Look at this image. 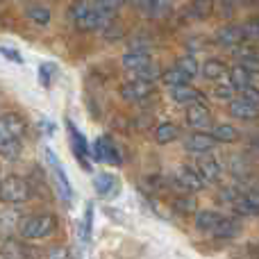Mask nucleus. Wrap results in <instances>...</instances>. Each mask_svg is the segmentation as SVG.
Returning <instances> with one entry per match:
<instances>
[{"mask_svg": "<svg viewBox=\"0 0 259 259\" xmlns=\"http://www.w3.org/2000/svg\"><path fill=\"white\" fill-rule=\"evenodd\" d=\"M112 9L98 5L96 0H77L75 5L71 7V18L75 23L77 30L84 32H94V30H105V27L112 25L114 21Z\"/></svg>", "mask_w": 259, "mask_h": 259, "instance_id": "nucleus-1", "label": "nucleus"}, {"mask_svg": "<svg viewBox=\"0 0 259 259\" xmlns=\"http://www.w3.org/2000/svg\"><path fill=\"white\" fill-rule=\"evenodd\" d=\"M55 232H57V219L53 214H30L23 216L21 223H18V234L27 241L48 239Z\"/></svg>", "mask_w": 259, "mask_h": 259, "instance_id": "nucleus-2", "label": "nucleus"}, {"mask_svg": "<svg viewBox=\"0 0 259 259\" xmlns=\"http://www.w3.org/2000/svg\"><path fill=\"white\" fill-rule=\"evenodd\" d=\"M32 187L25 178L21 175H7L0 180V200L9 202V205H21V202L30 200Z\"/></svg>", "mask_w": 259, "mask_h": 259, "instance_id": "nucleus-3", "label": "nucleus"}, {"mask_svg": "<svg viewBox=\"0 0 259 259\" xmlns=\"http://www.w3.org/2000/svg\"><path fill=\"white\" fill-rule=\"evenodd\" d=\"M123 66H125L127 71L137 73V77H141V80L152 82V77L157 75L155 66H152V59L146 50H132V53L123 55Z\"/></svg>", "mask_w": 259, "mask_h": 259, "instance_id": "nucleus-4", "label": "nucleus"}, {"mask_svg": "<svg viewBox=\"0 0 259 259\" xmlns=\"http://www.w3.org/2000/svg\"><path fill=\"white\" fill-rule=\"evenodd\" d=\"M23 132H25V121H23V116H18V114H14V112L0 116V148H3L5 143L14 141V139H21Z\"/></svg>", "mask_w": 259, "mask_h": 259, "instance_id": "nucleus-5", "label": "nucleus"}, {"mask_svg": "<svg viewBox=\"0 0 259 259\" xmlns=\"http://www.w3.org/2000/svg\"><path fill=\"white\" fill-rule=\"evenodd\" d=\"M155 87H152L150 80H141V77H134V80L125 82L121 87V96L125 100H132V103H141V100L150 98Z\"/></svg>", "mask_w": 259, "mask_h": 259, "instance_id": "nucleus-6", "label": "nucleus"}, {"mask_svg": "<svg viewBox=\"0 0 259 259\" xmlns=\"http://www.w3.org/2000/svg\"><path fill=\"white\" fill-rule=\"evenodd\" d=\"M46 159H48V166L55 175V182H57V189H59V193H62V198L66 202H71L73 200V189H71V184H68V178H66V173H64L62 164L57 161V155H55L50 148H46Z\"/></svg>", "mask_w": 259, "mask_h": 259, "instance_id": "nucleus-7", "label": "nucleus"}, {"mask_svg": "<svg viewBox=\"0 0 259 259\" xmlns=\"http://www.w3.org/2000/svg\"><path fill=\"white\" fill-rule=\"evenodd\" d=\"M175 182L180 184L187 191H202L207 187V180L202 178V173L193 166H182V168L175 173Z\"/></svg>", "mask_w": 259, "mask_h": 259, "instance_id": "nucleus-8", "label": "nucleus"}, {"mask_svg": "<svg viewBox=\"0 0 259 259\" xmlns=\"http://www.w3.org/2000/svg\"><path fill=\"white\" fill-rule=\"evenodd\" d=\"M94 155H96V159L103 161V164L121 166V155H118L116 146L112 143V139H109V137H100L98 141H96V146H94Z\"/></svg>", "mask_w": 259, "mask_h": 259, "instance_id": "nucleus-9", "label": "nucleus"}, {"mask_svg": "<svg viewBox=\"0 0 259 259\" xmlns=\"http://www.w3.org/2000/svg\"><path fill=\"white\" fill-rule=\"evenodd\" d=\"M228 109L234 118H239V121H250V118L259 116V105L252 103V100H248V98H241V96L230 100Z\"/></svg>", "mask_w": 259, "mask_h": 259, "instance_id": "nucleus-10", "label": "nucleus"}, {"mask_svg": "<svg viewBox=\"0 0 259 259\" xmlns=\"http://www.w3.org/2000/svg\"><path fill=\"white\" fill-rule=\"evenodd\" d=\"M66 127H68V134H71L73 152H75V157L80 159V164L89 168V161H87L89 159V143H87V137L73 125V121H66Z\"/></svg>", "mask_w": 259, "mask_h": 259, "instance_id": "nucleus-11", "label": "nucleus"}, {"mask_svg": "<svg viewBox=\"0 0 259 259\" xmlns=\"http://www.w3.org/2000/svg\"><path fill=\"white\" fill-rule=\"evenodd\" d=\"M216 143L219 141H216L211 134L196 132V134H191V137H187V141H184V150L191 152V155H205V152H209Z\"/></svg>", "mask_w": 259, "mask_h": 259, "instance_id": "nucleus-12", "label": "nucleus"}, {"mask_svg": "<svg viewBox=\"0 0 259 259\" xmlns=\"http://www.w3.org/2000/svg\"><path fill=\"white\" fill-rule=\"evenodd\" d=\"M184 118H187V123L191 127H207V125H211V114H209V109L200 103V100L189 103L187 112H184Z\"/></svg>", "mask_w": 259, "mask_h": 259, "instance_id": "nucleus-13", "label": "nucleus"}, {"mask_svg": "<svg viewBox=\"0 0 259 259\" xmlns=\"http://www.w3.org/2000/svg\"><path fill=\"white\" fill-rule=\"evenodd\" d=\"M239 232H241V221L223 216V219L214 225V230H211L209 234L216 239H234V237H239Z\"/></svg>", "mask_w": 259, "mask_h": 259, "instance_id": "nucleus-14", "label": "nucleus"}, {"mask_svg": "<svg viewBox=\"0 0 259 259\" xmlns=\"http://www.w3.org/2000/svg\"><path fill=\"white\" fill-rule=\"evenodd\" d=\"M216 41L221 46H239L246 41V30H243V25H225L223 30H219Z\"/></svg>", "mask_w": 259, "mask_h": 259, "instance_id": "nucleus-15", "label": "nucleus"}, {"mask_svg": "<svg viewBox=\"0 0 259 259\" xmlns=\"http://www.w3.org/2000/svg\"><path fill=\"white\" fill-rule=\"evenodd\" d=\"M202 75L209 82H225L230 75V68L221 59H207L205 66H202Z\"/></svg>", "mask_w": 259, "mask_h": 259, "instance_id": "nucleus-16", "label": "nucleus"}, {"mask_svg": "<svg viewBox=\"0 0 259 259\" xmlns=\"http://www.w3.org/2000/svg\"><path fill=\"white\" fill-rule=\"evenodd\" d=\"M94 187H96V191H98V196L112 198L118 193V180L114 178L112 173H100V175H96Z\"/></svg>", "mask_w": 259, "mask_h": 259, "instance_id": "nucleus-17", "label": "nucleus"}, {"mask_svg": "<svg viewBox=\"0 0 259 259\" xmlns=\"http://www.w3.org/2000/svg\"><path fill=\"white\" fill-rule=\"evenodd\" d=\"M170 100L178 105H189V103H196L200 100V94L196 89H191L189 84H182V87H170Z\"/></svg>", "mask_w": 259, "mask_h": 259, "instance_id": "nucleus-18", "label": "nucleus"}, {"mask_svg": "<svg viewBox=\"0 0 259 259\" xmlns=\"http://www.w3.org/2000/svg\"><path fill=\"white\" fill-rule=\"evenodd\" d=\"M152 137H155V141L159 143V146H166V143L175 141V139L180 137V130H178V125H173V123H159V125L155 127V132H152Z\"/></svg>", "mask_w": 259, "mask_h": 259, "instance_id": "nucleus-19", "label": "nucleus"}, {"mask_svg": "<svg viewBox=\"0 0 259 259\" xmlns=\"http://www.w3.org/2000/svg\"><path fill=\"white\" fill-rule=\"evenodd\" d=\"M161 82H164L168 89L170 87H182V84H189V82H191V75H187L182 68L173 66V68H168V71L161 73Z\"/></svg>", "mask_w": 259, "mask_h": 259, "instance_id": "nucleus-20", "label": "nucleus"}, {"mask_svg": "<svg viewBox=\"0 0 259 259\" xmlns=\"http://www.w3.org/2000/svg\"><path fill=\"white\" fill-rule=\"evenodd\" d=\"M221 219H223V214H219V211H198L196 214V228L202 230V232H211L214 225L219 223Z\"/></svg>", "mask_w": 259, "mask_h": 259, "instance_id": "nucleus-21", "label": "nucleus"}, {"mask_svg": "<svg viewBox=\"0 0 259 259\" xmlns=\"http://www.w3.org/2000/svg\"><path fill=\"white\" fill-rule=\"evenodd\" d=\"M146 5V12L150 14L152 18H159V16H166L173 7V0H143Z\"/></svg>", "mask_w": 259, "mask_h": 259, "instance_id": "nucleus-22", "label": "nucleus"}, {"mask_svg": "<svg viewBox=\"0 0 259 259\" xmlns=\"http://www.w3.org/2000/svg\"><path fill=\"white\" fill-rule=\"evenodd\" d=\"M211 137L216 139V141H223V143H232L239 139V130L232 127V125H225V123H221V125L214 127V132H211Z\"/></svg>", "mask_w": 259, "mask_h": 259, "instance_id": "nucleus-23", "label": "nucleus"}, {"mask_svg": "<svg viewBox=\"0 0 259 259\" xmlns=\"http://www.w3.org/2000/svg\"><path fill=\"white\" fill-rule=\"evenodd\" d=\"M202 173V178L207 180V182H216V180L221 178V164L216 159H205L200 161V168H198Z\"/></svg>", "mask_w": 259, "mask_h": 259, "instance_id": "nucleus-24", "label": "nucleus"}, {"mask_svg": "<svg viewBox=\"0 0 259 259\" xmlns=\"http://www.w3.org/2000/svg\"><path fill=\"white\" fill-rule=\"evenodd\" d=\"M27 18L36 25H48L50 23V9L48 7H41V5H32L27 7Z\"/></svg>", "mask_w": 259, "mask_h": 259, "instance_id": "nucleus-25", "label": "nucleus"}, {"mask_svg": "<svg viewBox=\"0 0 259 259\" xmlns=\"http://www.w3.org/2000/svg\"><path fill=\"white\" fill-rule=\"evenodd\" d=\"M175 66L182 68V71L187 73V75H191V77H196V75H198V71H200V66H198V59H196V57H191V55H187V57H180Z\"/></svg>", "mask_w": 259, "mask_h": 259, "instance_id": "nucleus-26", "label": "nucleus"}, {"mask_svg": "<svg viewBox=\"0 0 259 259\" xmlns=\"http://www.w3.org/2000/svg\"><path fill=\"white\" fill-rule=\"evenodd\" d=\"M53 75H55V66H53V64H41V68H39L41 84L50 87V80H53Z\"/></svg>", "mask_w": 259, "mask_h": 259, "instance_id": "nucleus-27", "label": "nucleus"}, {"mask_svg": "<svg viewBox=\"0 0 259 259\" xmlns=\"http://www.w3.org/2000/svg\"><path fill=\"white\" fill-rule=\"evenodd\" d=\"M239 66H243L250 73H259V57L257 55H246V57H241V64H239Z\"/></svg>", "mask_w": 259, "mask_h": 259, "instance_id": "nucleus-28", "label": "nucleus"}, {"mask_svg": "<svg viewBox=\"0 0 259 259\" xmlns=\"http://www.w3.org/2000/svg\"><path fill=\"white\" fill-rule=\"evenodd\" d=\"M91 221H94V205H89L87 207V216H84V239L89 241V237H91Z\"/></svg>", "mask_w": 259, "mask_h": 259, "instance_id": "nucleus-29", "label": "nucleus"}, {"mask_svg": "<svg viewBox=\"0 0 259 259\" xmlns=\"http://www.w3.org/2000/svg\"><path fill=\"white\" fill-rule=\"evenodd\" d=\"M48 259H71V255H68L66 248L55 246V248H50L48 250Z\"/></svg>", "mask_w": 259, "mask_h": 259, "instance_id": "nucleus-30", "label": "nucleus"}, {"mask_svg": "<svg viewBox=\"0 0 259 259\" xmlns=\"http://www.w3.org/2000/svg\"><path fill=\"white\" fill-rule=\"evenodd\" d=\"M243 30H246V39H259V21L243 25Z\"/></svg>", "mask_w": 259, "mask_h": 259, "instance_id": "nucleus-31", "label": "nucleus"}, {"mask_svg": "<svg viewBox=\"0 0 259 259\" xmlns=\"http://www.w3.org/2000/svg\"><path fill=\"white\" fill-rule=\"evenodd\" d=\"M0 53H3L7 59H12V62H16V64H21V62H23V57H21V55H18L14 48H0Z\"/></svg>", "mask_w": 259, "mask_h": 259, "instance_id": "nucleus-32", "label": "nucleus"}, {"mask_svg": "<svg viewBox=\"0 0 259 259\" xmlns=\"http://www.w3.org/2000/svg\"><path fill=\"white\" fill-rule=\"evenodd\" d=\"M98 5H103V7H107V9H112V12H116L118 7H121L125 0H96Z\"/></svg>", "mask_w": 259, "mask_h": 259, "instance_id": "nucleus-33", "label": "nucleus"}, {"mask_svg": "<svg viewBox=\"0 0 259 259\" xmlns=\"http://www.w3.org/2000/svg\"><path fill=\"white\" fill-rule=\"evenodd\" d=\"M225 3V7H237L239 3H243V0H223Z\"/></svg>", "mask_w": 259, "mask_h": 259, "instance_id": "nucleus-34", "label": "nucleus"}, {"mask_svg": "<svg viewBox=\"0 0 259 259\" xmlns=\"http://www.w3.org/2000/svg\"><path fill=\"white\" fill-rule=\"evenodd\" d=\"M0 180H3V170H0Z\"/></svg>", "mask_w": 259, "mask_h": 259, "instance_id": "nucleus-35", "label": "nucleus"}]
</instances>
